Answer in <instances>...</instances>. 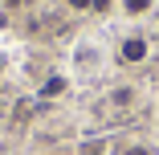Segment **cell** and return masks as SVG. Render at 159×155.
<instances>
[{"instance_id": "obj_1", "label": "cell", "mask_w": 159, "mask_h": 155, "mask_svg": "<svg viewBox=\"0 0 159 155\" xmlns=\"http://www.w3.org/2000/svg\"><path fill=\"white\" fill-rule=\"evenodd\" d=\"M118 53H122V61H143V57H147V41H143V37H126Z\"/></svg>"}, {"instance_id": "obj_2", "label": "cell", "mask_w": 159, "mask_h": 155, "mask_svg": "<svg viewBox=\"0 0 159 155\" xmlns=\"http://www.w3.org/2000/svg\"><path fill=\"white\" fill-rule=\"evenodd\" d=\"M61 90H66V82H61V78H53V82H45V90H41V94H45V98H57Z\"/></svg>"}, {"instance_id": "obj_3", "label": "cell", "mask_w": 159, "mask_h": 155, "mask_svg": "<svg viewBox=\"0 0 159 155\" xmlns=\"http://www.w3.org/2000/svg\"><path fill=\"white\" fill-rule=\"evenodd\" d=\"M147 8H151V0H126V12H131V16L147 12Z\"/></svg>"}, {"instance_id": "obj_4", "label": "cell", "mask_w": 159, "mask_h": 155, "mask_svg": "<svg viewBox=\"0 0 159 155\" xmlns=\"http://www.w3.org/2000/svg\"><path fill=\"white\" fill-rule=\"evenodd\" d=\"M90 4H94V0H70V8H78V12H82V8H90Z\"/></svg>"}, {"instance_id": "obj_5", "label": "cell", "mask_w": 159, "mask_h": 155, "mask_svg": "<svg viewBox=\"0 0 159 155\" xmlns=\"http://www.w3.org/2000/svg\"><path fill=\"white\" fill-rule=\"evenodd\" d=\"M131 155H151V151H143V147H135V151H131Z\"/></svg>"}, {"instance_id": "obj_6", "label": "cell", "mask_w": 159, "mask_h": 155, "mask_svg": "<svg viewBox=\"0 0 159 155\" xmlns=\"http://www.w3.org/2000/svg\"><path fill=\"white\" fill-rule=\"evenodd\" d=\"M0 70H4V61H0Z\"/></svg>"}]
</instances>
